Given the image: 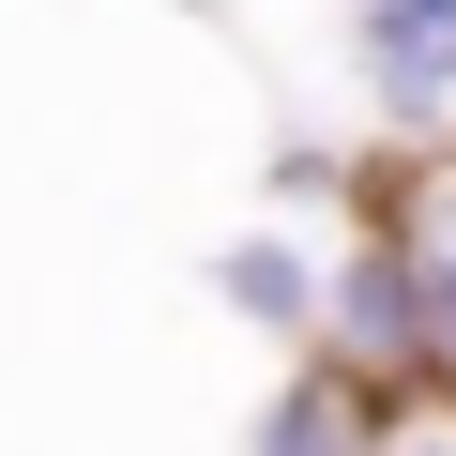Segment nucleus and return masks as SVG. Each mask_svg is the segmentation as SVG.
<instances>
[{"label": "nucleus", "mask_w": 456, "mask_h": 456, "mask_svg": "<svg viewBox=\"0 0 456 456\" xmlns=\"http://www.w3.org/2000/svg\"><path fill=\"white\" fill-rule=\"evenodd\" d=\"M365 77L395 122L456 107V0H365Z\"/></svg>", "instance_id": "nucleus-1"}, {"label": "nucleus", "mask_w": 456, "mask_h": 456, "mask_svg": "<svg viewBox=\"0 0 456 456\" xmlns=\"http://www.w3.org/2000/svg\"><path fill=\"white\" fill-rule=\"evenodd\" d=\"M426 456H456V441H426Z\"/></svg>", "instance_id": "nucleus-3"}, {"label": "nucleus", "mask_w": 456, "mask_h": 456, "mask_svg": "<svg viewBox=\"0 0 456 456\" xmlns=\"http://www.w3.org/2000/svg\"><path fill=\"white\" fill-rule=\"evenodd\" d=\"M411 289H426V335H441V365H456V183L426 198V259H411Z\"/></svg>", "instance_id": "nucleus-2"}]
</instances>
